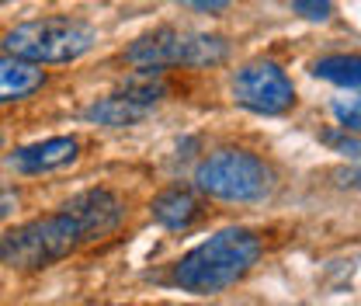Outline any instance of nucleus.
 <instances>
[{"label": "nucleus", "instance_id": "14", "mask_svg": "<svg viewBox=\"0 0 361 306\" xmlns=\"http://www.w3.org/2000/svg\"><path fill=\"white\" fill-rule=\"evenodd\" d=\"M334 112H337V119H341V129H344V132H361V98L334 105Z\"/></svg>", "mask_w": 361, "mask_h": 306}, {"label": "nucleus", "instance_id": "1", "mask_svg": "<svg viewBox=\"0 0 361 306\" xmlns=\"http://www.w3.org/2000/svg\"><path fill=\"white\" fill-rule=\"evenodd\" d=\"M261 254H264L261 233L229 226V230H219L216 237L202 240L198 247H191L180 261H174L171 286L195 296H216L243 282L257 268Z\"/></svg>", "mask_w": 361, "mask_h": 306}, {"label": "nucleus", "instance_id": "6", "mask_svg": "<svg viewBox=\"0 0 361 306\" xmlns=\"http://www.w3.org/2000/svg\"><path fill=\"white\" fill-rule=\"evenodd\" d=\"M229 98L254 112V115H285L295 108V84L292 77L271 63V59H254V63H243L233 81H229Z\"/></svg>", "mask_w": 361, "mask_h": 306}, {"label": "nucleus", "instance_id": "8", "mask_svg": "<svg viewBox=\"0 0 361 306\" xmlns=\"http://www.w3.org/2000/svg\"><path fill=\"white\" fill-rule=\"evenodd\" d=\"M63 209L80 223L87 244L108 237V233H115V230L122 226V219H126V202H122V195L111 192V188H87V192L73 195Z\"/></svg>", "mask_w": 361, "mask_h": 306}, {"label": "nucleus", "instance_id": "13", "mask_svg": "<svg viewBox=\"0 0 361 306\" xmlns=\"http://www.w3.org/2000/svg\"><path fill=\"white\" fill-rule=\"evenodd\" d=\"M292 11L306 21H326L334 14V4L330 0H292Z\"/></svg>", "mask_w": 361, "mask_h": 306}, {"label": "nucleus", "instance_id": "7", "mask_svg": "<svg viewBox=\"0 0 361 306\" xmlns=\"http://www.w3.org/2000/svg\"><path fill=\"white\" fill-rule=\"evenodd\" d=\"M80 136H49L39 143H28V146H18L7 153V167L21 177H39V175H52V171H63L70 164L80 160Z\"/></svg>", "mask_w": 361, "mask_h": 306}, {"label": "nucleus", "instance_id": "3", "mask_svg": "<svg viewBox=\"0 0 361 306\" xmlns=\"http://www.w3.org/2000/svg\"><path fill=\"white\" fill-rule=\"evenodd\" d=\"M84 240L80 223L70 216L66 209L52 216L28 219L0 237V264L14 271H42L49 264L70 258Z\"/></svg>", "mask_w": 361, "mask_h": 306}, {"label": "nucleus", "instance_id": "5", "mask_svg": "<svg viewBox=\"0 0 361 306\" xmlns=\"http://www.w3.org/2000/svg\"><path fill=\"white\" fill-rule=\"evenodd\" d=\"M223 59L226 42L219 35L180 32V28H157L126 49V63L149 73H167L180 66H216Z\"/></svg>", "mask_w": 361, "mask_h": 306}, {"label": "nucleus", "instance_id": "2", "mask_svg": "<svg viewBox=\"0 0 361 306\" xmlns=\"http://www.w3.org/2000/svg\"><path fill=\"white\" fill-rule=\"evenodd\" d=\"M195 188L205 199L229 202V206H250L268 199L274 188V167L261 153L243 146H219L205 153L195 167Z\"/></svg>", "mask_w": 361, "mask_h": 306}, {"label": "nucleus", "instance_id": "15", "mask_svg": "<svg viewBox=\"0 0 361 306\" xmlns=\"http://www.w3.org/2000/svg\"><path fill=\"white\" fill-rule=\"evenodd\" d=\"M18 209H21V188L11 181H0V223H7Z\"/></svg>", "mask_w": 361, "mask_h": 306}, {"label": "nucleus", "instance_id": "12", "mask_svg": "<svg viewBox=\"0 0 361 306\" xmlns=\"http://www.w3.org/2000/svg\"><path fill=\"white\" fill-rule=\"evenodd\" d=\"M313 77L330 81L337 88L361 90V52H334V56H319L313 63Z\"/></svg>", "mask_w": 361, "mask_h": 306}, {"label": "nucleus", "instance_id": "18", "mask_svg": "<svg viewBox=\"0 0 361 306\" xmlns=\"http://www.w3.org/2000/svg\"><path fill=\"white\" fill-rule=\"evenodd\" d=\"M0 4H4V0H0Z\"/></svg>", "mask_w": 361, "mask_h": 306}, {"label": "nucleus", "instance_id": "10", "mask_svg": "<svg viewBox=\"0 0 361 306\" xmlns=\"http://www.w3.org/2000/svg\"><path fill=\"white\" fill-rule=\"evenodd\" d=\"M45 84H49V73H45L39 63L21 59V56H11V52L0 56V105L28 101V98H35Z\"/></svg>", "mask_w": 361, "mask_h": 306}, {"label": "nucleus", "instance_id": "11", "mask_svg": "<svg viewBox=\"0 0 361 306\" xmlns=\"http://www.w3.org/2000/svg\"><path fill=\"white\" fill-rule=\"evenodd\" d=\"M149 115H153V108L146 101H139L133 90H126V88L108 94V98H101V101H94V105H87V112H84V119H87L90 126H111V129L139 126Z\"/></svg>", "mask_w": 361, "mask_h": 306}, {"label": "nucleus", "instance_id": "9", "mask_svg": "<svg viewBox=\"0 0 361 306\" xmlns=\"http://www.w3.org/2000/svg\"><path fill=\"white\" fill-rule=\"evenodd\" d=\"M153 219L167 230H191L198 219L205 216V195L198 188H180V184H171L164 188L153 206H149Z\"/></svg>", "mask_w": 361, "mask_h": 306}, {"label": "nucleus", "instance_id": "16", "mask_svg": "<svg viewBox=\"0 0 361 306\" xmlns=\"http://www.w3.org/2000/svg\"><path fill=\"white\" fill-rule=\"evenodd\" d=\"M180 7H191V11H205V14H216V11H226L229 0H174Z\"/></svg>", "mask_w": 361, "mask_h": 306}, {"label": "nucleus", "instance_id": "17", "mask_svg": "<svg viewBox=\"0 0 361 306\" xmlns=\"http://www.w3.org/2000/svg\"><path fill=\"white\" fill-rule=\"evenodd\" d=\"M0 150H4V132H0Z\"/></svg>", "mask_w": 361, "mask_h": 306}, {"label": "nucleus", "instance_id": "4", "mask_svg": "<svg viewBox=\"0 0 361 306\" xmlns=\"http://www.w3.org/2000/svg\"><path fill=\"white\" fill-rule=\"evenodd\" d=\"M97 42L94 25L84 18L70 14H52V18H35L7 28L0 35V49L21 59H32L39 66H56V63H73L84 52H90Z\"/></svg>", "mask_w": 361, "mask_h": 306}]
</instances>
